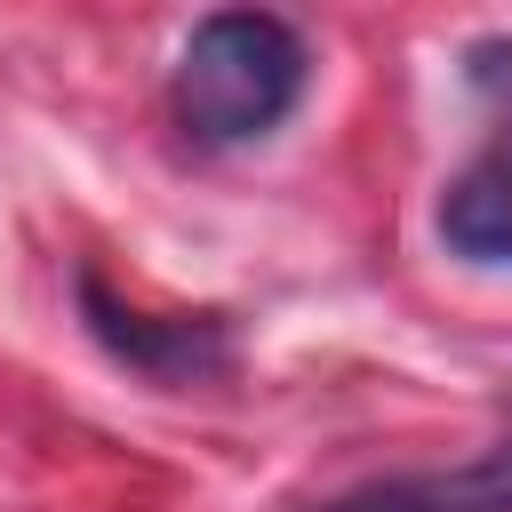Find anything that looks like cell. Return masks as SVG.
Instances as JSON below:
<instances>
[{"label":"cell","mask_w":512,"mask_h":512,"mask_svg":"<svg viewBox=\"0 0 512 512\" xmlns=\"http://www.w3.org/2000/svg\"><path fill=\"white\" fill-rule=\"evenodd\" d=\"M80 320L144 384H208L232 368V320L224 312H136L104 288V272H80Z\"/></svg>","instance_id":"obj_2"},{"label":"cell","mask_w":512,"mask_h":512,"mask_svg":"<svg viewBox=\"0 0 512 512\" xmlns=\"http://www.w3.org/2000/svg\"><path fill=\"white\" fill-rule=\"evenodd\" d=\"M424 512H512V440L480 448L456 472H416Z\"/></svg>","instance_id":"obj_4"},{"label":"cell","mask_w":512,"mask_h":512,"mask_svg":"<svg viewBox=\"0 0 512 512\" xmlns=\"http://www.w3.org/2000/svg\"><path fill=\"white\" fill-rule=\"evenodd\" d=\"M440 248L480 272H512V120L448 176L440 192Z\"/></svg>","instance_id":"obj_3"},{"label":"cell","mask_w":512,"mask_h":512,"mask_svg":"<svg viewBox=\"0 0 512 512\" xmlns=\"http://www.w3.org/2000/svg\"><path fill=\"white\" fill-rule=\"evenodd\" d=\"M312 512H424V496H416V472H392V480H360V488H344Z\"/></svg>","instance_id":"obj_5"},{"label":"cell","mask_w":512,"mask_h":512,"mask_svg":"<svg viewBox=\"0 0 512 512\" xmlns=\"http://www.w3.org/2000/svg\"><path fill=\"white\" fill-rule=\"evenodd\" d=\"M304 80H312V48L288 16H264V8H216L184 32L176 48V120L192 144H256L272 136L296 104H304Z\"/></svg>","instance_id":"obj_1"}]
</instances>
